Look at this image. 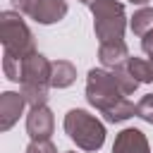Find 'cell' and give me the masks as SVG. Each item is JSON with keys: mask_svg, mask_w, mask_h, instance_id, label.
I'll return each mask as SVG.
<instances>
[{"mask_svg": "<svg viewBox=\"0 0 153 153\" xmlns=\"http://www.w3.org/2000/svg\"><path fill=\"white\" fill-rule=\"evenodd\" d=\"M86 93H88V100L103 110L105 120L110 122H120V120H127L136 112V108L124 100L120 93L122 88L117 86L115 76L112 74H105L100 69H91L88 72V86H86Z\"/></svg>", "mask_w": 153, "mask_h": 153, "instance_id": "obj_1", "label": "cell"}, {"mask_svg": "<svg viewBox=\"0 0 153 153\" xmlns=\"http://www.w3.org/2000/svg\"><path fill=\"white\" fill-rule=\"evenodd\" d=\"M65 129L84 151H98L103 146L105 139L103 124L84 110H69L65 117Z\"/></svg>", "mask_w": 153, "mask_h": 153, "instance_id": "obj_2", "label": "cell"}, {"mask_svg": "<svg viewBox=\"0 0 153 153\" xmlns=\"http://www.w3.org/2000/svg\"><path fill=\"white\" fill-rule=\"evenodd\" d=\"M93 17H96V33L100 36V43L108 41H122L124 31V10L115 0H96L91 2Z\"/></svg>", "mask_w": 153, "mask_h": 153, "instance_id": "obj_3", "label": "cell"}, {"mask_svg": "<svg viewBox=\"0 0 153 153\" xmlns=\"http://www.w3.org/2000/svg\"><path fill=\"white\" fill-rule=\"evenodd\" d=\"M2 43H5V53L19 60H26L29 55H33L31 33L24 26L22 17L14 12H2Z\"/></svg>", "mask_w": 153, "mask_h": 153, "instance_id": "obj_4", "label": "cell"}, {"mask_svg": "<svg viewBox=\"0 0 153 153\" xmlns=\"http://www.w3.org/2000/svg\"><path fill=\"white\" fill-rule=\"evenodd\" d=\"M24 12L41 24H53L67 14V2L65 0H31Z\"/></svg>", "mask_w": 153, "mask_h": 153, "instance_id": "obj_5", "label": "cell"}, {"mask_svg": "<svg viewBox=\"0 0 153 153\" xmlns=\"http://www.w3.org/2000/svg\"><path fill=\"white\" fill-rule=\"evenodd\" d=\"M26 129L31 134L33 141H45L53 131V115L45 105H36L31 108L29 112V120H26Z\"/></svg>", "mask_w": 153, "mask_h": 153, "instance_id": "obj_6", "label": "cell"}, {"mask_svg": "<svg viewBox=\"0 0 153 153\" xmlns=\"http://www.w3.org/2000/svg\"><path fill=\"white\" fill-rule=\"evenodd\" d=\"M112 153H148V143L139 129H124L115 139Z\"/></svg>", "mask_w": 153, "mask_h": 153, "instance_id": "obj_7", "label": "cell"}, {"mask_svg": "<svg viewBox=\"0 0 153 153\" xmlns=\"http://www.w3.org/2000/svg\"><path fill=\"white\" fill-rule=\"evenodd\" d=\"M24 96H19V93H12V91H7V93H2V98H0V112H2V122H0V129H10L12 124H14V120L19 117V112H22V108H24Z\"/></svg>", "mask_w": 153, "mask_h": 153, "instance_id": "obj_8", "label": "cell"}, {"mask_svg": "<svg viewBox=\"0 0 153 153\" xmlns=\"http://www.w3.org/2000/svg\"><path fill=\"white\" fill-rule=\"evenodd\" d=\"M127 57V45L124 41H108V43H100V62L108 65V67H122Z\"/></svg>", "mask_w": 153, "mask_h": 153, "instance_id": "obj_9", "label": "cell"}, {"mask_svg": "<svg viewBox=\"0 0 153 153\" xmlns=\"http://www.w3.org/2000/svg\"><path fill=\"white\" fill-rule=\"evenodd\" d=\"M74 76H76V72H74V67L69 65V62H53L50 65V86H57V88H65V86H69L72 81H74Z\"/></svg>", "mask_w": 153, "mask_h": 153, "instance_id": "obj_10", "label": "cell"}, {"mask_svg": "<svg viewBox=\"0 0 153 153\" xmlns=\"http://www.w3.org/2000/svg\"><path fill=\"white\" fill-rule=\"evenodd\" d=\"M127 72L136 81H153V65L151 62H143L139 57H129L127 60Z\"/></svg>", "mask_w": 153, "mask_h": 153, "instance_id": "obj_11", "label": "cell"}, {"mask_svg": "<svg viewBox=\"0 0 153 153\" xmlns=\"http://www.w3.org/2000/svg\"><path fill=\"white\" fill-rule=\"evenodd\" d=\"M131 29H134V33H139V36H146L148 31H153V10H141V12H136L134 14V19H131Z\"/></svg>", "mask_w": 153, "mask_h": 153, "instance_id": "obj_12", "label": "cell"}, {"mask_svg": "<svg viewBox=\"0 0 153 153\" xmlns=\"http://www.w3.org/2000/svg\"><path fill=\"white\" fill-rule=\"evenodd\" d=\"M136 112H139V117H143L146 122H151V124H153V93H151V96H146V98L136 105Z\"/></svg>", "mask_w": 153, "mask_h": 153, "instance_id": "obj_13", "label": "cell"}, {"mask_svg": "<svg viewBox=\"0 0 153 153\" xmlns=\"http://www.w3.org/2000/svg\"><path fill=\"white\" fill-rule=\"evenodd\" d=\"M26 153H55V148H53V143L45 139V141H33V143L26 148Z\"/></svg>", "mask_w": 153, "mask_h": 153, "instance_id": "obj_14", "label": "cell"}, {"mask_svg": "<svg viewBox=\"0 0 153 153\" xmlns=\"http://www.w3.org/2000/svg\"><path fill=\"white\" fill-rule=\"evenodd\" d=\"M143 50L153 57V31H148V33L143 36Z\"/></svg>", "mask_w": 153, "mask_h": 153, "instance_id": "obj_15", "label": "cell"}, {"mask_svg": "<svg viewBox=\"0 0 153 153\" xmlns=\"http://www.w3.org/2000/svg\"><path fill=\"white\" fill-rule=\"evenodd\" d=\"M131 2H136V5H143V2H148V0H131Z\"/></svg>", "mask_w": 153, "mask_h": 153, "instance_id": "obj_16", "label": "cell"}, {"mask_svg": "<svg viewBox=\"0 0 153 153\" xmlns=\"http://www.w3.org/2000/svg\"><path fill=\"white\" fill-rule=\"evenodd\" d=\"M151 65H153V57H151Z\"/></svg>", "mask_w": 153, "mask_h": 153, "instance_id": "obj_17", "label": "cell"}, {"mask_svg": "<svg viewBox=\"0 0 153 153\" xmlns=\"http://www.w3.org/2000/svg\"><path fill=\"white\" fill-rule=\"evenodd\" d=\"M84 2H91V0H84Z\"/></svg>", "mask_w": 153, "mask_h": 153, "instance_id": "obj_18", "label": "cell"}]
</instances>
